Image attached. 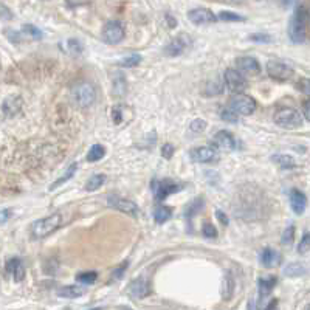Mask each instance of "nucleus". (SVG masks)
<instances>
[{"instance_id":"aec40b11","label":"nucleus","mask_w":310,"mask_h":310,"mask_svg":"<svg viewBox=\"0 0 310 310\" xmlns=\"http://www.w3.org/2000/svg\"><path fill=\"white\" fill-rule=\"evenodd\" d=\"M259 295L265 298L271 293V290L276 285V278H260L259 281Z\"/></svg>"},{"instance_id":"72a5a7b5","label":"nucleus","mask_w":310,"mask_h":310,"mask_svg":"<svg viewBox=\"0 0 310 310\" xmlns=\"http://www.w3.org/2000/svg\"><path fill=\"white\" fill-rule=\"evenodd\" d=\"M304 271H306V268L303 265H299V264H290V265H287L284 273L287 276H301Z\"/></svg>"},{"instance_id":"8fccbe9b","label":"nucleus","mask_w":310,"mask_h":310,"mask_svg":"<svg viewBox=\"0 0 310 310\" xmlns=\"http://www.w3.org/2000/svg\"><path fill=\"white\" fill-rule=\"evenodd\" d=\"M93 310H101V309H93Z\"/></svg>"},{"instance_id":"ddd939ff","label":"nucleus","mask_w":310,"mask_h":310,"mask_svg":"<svg viewBox=\"0 0 310 310\" xmlns=\"http://www.w3.org/2000/svg\"><path fill=\"white\" fill-rule=\"evenodd\" d=\"M236 69L237 72L242 75H258L260 72V65L259 62L255 59V57L251 56H242V57H237L236 59Z\"/></svg>"},{"instance_id":"37998d69","label":"nucleus","mask_w":310,"mask_h":310,"mask_svg":"<svg viewBox=\"0 0 310 310\" xmlns=\"http://www.w3.org/2000/svg\"><path fill=\"white\" fill-rule=\"evenodd\" d=\"M9 217H11V211H9V209H2V211H0V225L5 224V222H8Z\"/></svg>"},{"instance_id":"9d476101","label":"nucleus","mask_w":310,"mask_h":310,"mask_svg":"<svg viewBox=\"0 0 310 310\" xmlns=\"http://www.w3.org/2000/svg\"><path fill=\"white\" fill-rule=\"evenodd\" d=\"M225 84H227V87L228 89L232 92V93H236V95H239V93H242L245 89H247V79L244 76H242L237 70H234V69H228V70H225Z\"/></svg>"},{"instance_id":"b1692460","label":"nucleus","mask_w":310,"mask_h":310,"mask_svg":"<svg viewBox=\"0 0 310 310\" xmlns=\"http://www.w3.org/2000/svg\"><path fill=\"white\" fill-rule=\"evenodd\" d=\"M105 154V149L103 144H93V146L89 149V154H87V160H89L90 163H95L104 157Z\"/></svg>"},{"instance_id":"09e8293b","label":"nucleus","mask_w":310,"mask_h":310,"mask_svg":"<svg viewBox=\"0 0 310 310\" xmlns=\"http://www.w3.org/2000/svg\"><path fill=\"white\" fill-rule=\"evenodd\" d=\"M275 307H276V301H271V303L267 306V309H265V310H273Z\"/></svg>"},{"instance_id":"412c9836","label":"nucleus","mask_w":310,"mask_h":310,"mask_svg":"<svg viewBox=\"0 0 310 310\" xmlns=\"http://www.w3.org/2000/svg\"><path fill=\"white\" fill-rule=\"evenodd\" d=\"M82 293H84V290L81 287H76V285H65V287H61L59 290H57V296L69 298V299L79 298Z\"/></svg>"},{"instance_id":"39448f33","label":"nucleus","mask_w":310,"mask_h":310,"mask_svg":"<svg viewBox=\"0 0 310 310\" xmlns=\"http://www.w3.org/2000/svg\"><path fill=\"white\" fill-rule=\"evenodd\" d=\"M275 123L283 129H298L303 124V116L295 109H283L275 115Z\"/></svg>"},{"instance_id":"e433bc0d","label":"nucleus","mask_w":310,"mask_h":310,"mask_svg":"<svg viewBox=\"0 0 310 310\" xmlns=\"http://www.w3.org/2000/svg\"><path fill=\"white\" fill-rule=\"evenodd\" d=\"M295 239V228L293 227H288L285 228L284 234H283V239H281V242H283L284 245H290Z\"/></svg>"},{"instance_id":"f704fd0d","label":"nucleus","mask_w":310,"mask_h":310,"mask_svg":"<svg viewBox=\"0 0 310 310\" xmlns=\"http://www.w3.org/2000/svg\"><path fill=\"white\" fill-rule=\"evenodd\" d=\"M202 232H203V236L208 237V239H216L217 237V230H216L214 225L209 224V222H205V224H203Z\"/></svg>"},{"instance_id":"f03ea898","label":"nucleus","mask_w":310,"mask_h":310,"mask_svg":"<svg viewBox=\"0 0 310 310\" xmlns=\"http://www.w3.org/2000/svg\"><path fill=\"white\" fill-rule=\"evenodd\" d=\"M61 224H62V216L57 214V212H54V214H52V216H47V217H42V219L36 220L34 224L31 225V234L36 239L47 237V236H50L52 232H54L57 228H59Z\"/></svg>"},{"instance_id":"6e6552de","label":"nucleus","mask_w":310,"mask_h":310,"mask_svg":"<svg viewBox=\"0 0 310 310\" xmlns=\"http://www.w3.org/2000/svg\"><path fill=\"white\" fill-rule=\"evenodd\" d=\"M181 186L177 185L176 181H172L169 179H164V180H155L152 183V191H154V196H155V200L157 202H163L164 199H166L169 194H174L180 191Z\"/></svg>"},{"instance_id":"7ed1b4c3","label":"nucleus","mask_w":310,"mask_h":310,"mask_svg":"<svg viewBox=\"0 0 310 310\" xmlns=\"http://www.w3.org/2000/svg\"><path fill=\"white\" fill-rule=\"evenodd\" d=\"M72 98L79 107H90L96 100V89L90 82H78L72 87Z\"/></svg>"},{"instance_id":"9b49d317","label":"nucleus","mask_w":310,"mask_h":310,"mask_svg":"<svg viewBox=\"0 0 310 310\" xmlns=\"http://www.w3.org/2000/svg\"><path fill=\"white\" fill-rule=\"evenodd\" d=\"M189 157H191L192 161H196V163H211V161H216L219 158V154H217L216 149H212V148L200 146V148L191 149Z\"/></svg>"},{"instance_id":"473e14b6","label":"nucleus","mask_w":310,"mask_h":310,"mask_svg":"<svg viewBox=\"0 0 310 310\" xmlns=\"http://www.w3.org/2000/svg\"><path fill=\"white\" fill-rule=\"evenodd\" d=\"M22 31L26 33L28 36H31L33 39H42V34H44L41 30H39L37 26H34V25H31V24L24 25V26H22Z\"/></svg>"},{"instance_id":"de8ad7c7","label":"nucleus","mask_w":310,"mask_h":310,"mask_svg":"<svg viewBox=\"0 0 310 310\" xmlns=\"http://www.w3.org/2000/svg\"><path fill=\"white\" fill-rule=\"evenodd\" d=\"M248 310H258V306H256L255 299H250V301H248Z\"/></svg>"},{"instance_id":"4be33fe9","label":"nucleus","mask_w":310,"mask_h":310,"mask_svg":"<svg viewBox=\"0 0 310 310\" xmlns=\"http://www.w3.org/2000/svg\"><path fill=\"white\" fill-rule=\"evenodd\" d=\"M171 217H172V209L168 208V207L158 205L154 209V219L157 224H164V222H168Z\"/></svg>"},{"instance_id":"6ab92c4d","label":"nucleus","mask_w":310,"mask_h":310,"mask_svg":"<svg viewBox=\"0 0 310 310\" xmlns=\"http://www.w3.org/2000/svg\"><path fill=\"white\" fill-rule=\"evenodd\" d=\"M281 260H283V256L273 248H264L262 253H260V264H262L265 268L278 267L281 264Z\"/></svg>"},{"instance_id":"a18cd8bd","label":"nucleus","mask_w":310,"mask_h":310,"mask_svg":"<svg viewBox=\"0 0 310 310\" xmlns=\"http://www.w3.org/2000/svg\"><path fill=\"white\" fill-rule=\"evenodd\" d=\"M113 112H112V116H113V120H115V123L116 124H120L121 123V116H120V107H115V109H112Z\"/></svg>"},{"instance_id":"f8f14e48","label":"nucleus","mask_w":310,"mask_h":310,"mask_svg":"<svg viewBox=\"0 0 310 310\" xmlns=\"http://www.w3.org/2000/svg\"><path fill=\"white\" fill-rule=\"evenodd\" d=\"M188 19L196 25H207V24H214L217 17L214 13L209 11L208 8H194L188 13Z\"/></svg>"},{"instance_id":"a211bd4d","label":"nucleus","mask_w":310,"mask_h":310,"mask_svg":"<svg viewBox=\"0 0 310 310\" xmlns=\"http://www.w3.org/2000/svg\"><path fill=\"white\" fill-rule=\"evenodd\" d=\"M6 271L13 276L16 283H21L25 278V265L19 258H11L6 262Z\"/></svg>"},{"instance_id":"5701e85b","label":"nucleus","mask_w":310,"mask_h":310,"mask_svg":"<svg viewBox=\"0 0 310 310\" xmlns=\"http://www.w3.org/2000/svg\"><path fill=\"white\" fill-rule=\"evenodd\" d=\"M273 160L279 168H283V169H292L296 166V163L293 160V157H290V155H284V154H276L273 155Z\"/></svg>"},{"instance_id":"7c9ffc66","label":"nucleus","mask_w":310,"mask_h":310,"mask_svg":"<svg viewBox=\"0 0 310 310\" xmlns=\"http://www.w3.org/2000/svg\"><path fill=\"white\" fill-rule=\"evenodd\" d=\"M67 47L65 50L72 53V54H79L82 52V44L81 41H78V39H70V41H67Z\"/></svg>"},{"instance_id":"49530a36","label":"nucleus","mask_w":310,"mask_h":310,"mask_svg":"<svg viewBox=\"0 0 310 310\" xmlns=\"http://www.w3.org/2000/svg\"><path fill=\"white\" fill-rule=\"evenodd\" d=\"M303 105H304V116H306V120H309L310 118V115H309V100H306L303 103Z\"/></svg>"},{"instance_id":"dca6fc26","label":"nucleus","mask_w":310,"mask_h":310,"mask_svg":"<svg viewBox=\"0 0 310 310\" xmlns=\"http://www.w3.org/2000/svg\"><path fill=\"white\" fill-rule=\"evenodd\" d=\"M188 45H189V39L186 37V34H180L179 37L174 39L171 44L166 45V48H164V54L172 56V57L179 56L186 50Z\"/></svg>"},{"instance_id":"f3484780","label":"nucleus","mask_w":310,"mask_h":310,"mask_svg":"<svg viewBox=\"0 0 310 310\" xmlns=\"http://www.w3.org/2000/svg\"><path fill=\"white\" fill-rule=\"evenodd\" d=\"M288 199H290V207H292L295 214H303L306 207H307V199H306V194L299 189H292L288 194Z\"/></svg>"},{"instance_id":"a878e982","label":"nucleus","mask_w":310,"mask_h":310,"mask_svg":"<svg viewBox=\"0 0 310 310\" xmlns=\"http://www.w3.org/2000/svg\"><path fill=\"white\" fill-rule=\"evenodd\" d=\"M75 171H76V164H72V166L69 168V169H67L65 171V174H64V176L62 177H59V179H57L54 183H53V185L50 186V191H53V189H56V188H59L61 185H62V183H65V181H69L73 176H75Z\"/></svg>"},{"instance_id":"4468645a","label":"nucleus","mask_w":310,"mask_h":310,"mask_svg":"<svg viewBox=\"0 0 310 310\" xmlns=\"http://www.w3.org/2000/svg\"><path fill=\"white\" fill-rule=\"evenodd\" d=\"M128 292L130 296L133 298H146L151 293V284L148 283L146 278H138V279H133L132 283L128 287Z\"/></svg>"},{"instance_id":"c03bdc74","label":"nucleus","mask_w":310,"mask_h":310,"mask_svg":"<svg viewBox=\"0 0 310 310\" xmlns=\"http://www.w3.org/2000/svg\"><path fill=\"white\" fill-rule=\"evenodd\" d=\"M128 262H124V264H121L118 268H115V271H113V278L115 279H118V278H121V275H123V271L126 270V268H128Z\"/></svg>"},{"instance_id":"0eeeda50","label":"nucleus","mask_w":310,"mask_h":310,"mask_svg":"<svg viewBox=\"0 0 310 310\" xmlns=\"http://www.w3.org/2000/svg\"><path fill=\"white\" fill-rule=\"evenodd\" d=\"M267 73L271 79L284 82V81H288L290 78L293 76V69L290 65L281 62V61L271 59V61L267 62Z\"/></svg>"},{"instance_id":"c756f323","label":"nucleus","mask_w":310,"mask_h":310,"mask_svg":"<svg viewBox=\"0 0 310 310\" xmlns=\"http://www.w3.org/2000/svg\"><path fill=\"white\" fill-rule=\"evenodd\" d=\"M219 19H220V21H225V22H244L245 21L244 16L234 14V13H231V11H220Z\"/></svg>"},{"instance_id":"393cba45","label":"nucleus","mask_w":310,"mask_h":310,"mask_svg":"<svg viewBox=\"0 0 310 310\" xmlns=\"http://www.w3.org/2000/svg\"><path fill=\"white\" fill-rule=\"evenodd\" d=\"M113 92L118 96H121L126 92V78L120 72H116V75L113 76Z\"/></svg>"},{"instance_id":"cd10ccee","label":"nucleus","mask_w":310,"mask_h":310,"mask_svg":"<svg viewBox=\"0 0 310 310\" xmlns=\"http://www.w3.org/2000/svg\"><path fill=\"white\" fill-rule=\"evenodd\" d=\"M98 275H96V271H84V273H79L76 276V281L81 284H93Z\"/></svg>"},{"instance_id":"4c0bfd02","label":"nucleus","mask_w":310,"mask_h":310,"mask_svg":"<svg viewBox=\"0 0 310 310\" xmlns=\"http://www.w3.org/2000/svg\"><path fill=\"white\" fill-rule=\"evenodd\" d=\"M248 39L253 42H259V44H270L271 41H273L268 34H251Z\"/></svg>"},{"instance_id":"f257e3e1","label":"nucleus","mask_w":310,"mask_h":310,"mask_svg":"<svg viewBox=\"0 0 310 310\" xmlns=\"http://www.w3.org/2000/svg\"><path fill=\"white\" fill-rule=\"evenodd\" d=\"M309 11L307 8H298L288 22V37L293 44H303L307 37Z\"/></svg>"},{"instance_id":"1a4fd4ad","label":"nucleus","mask_w":310,"mask_h":310,"mask_svg":"<svg viewBox=\"0 0 310 310\" xmlns=\"http://www.w3.org/2000/svg\"><path fill=\"white\" fill-rule=\"evenodd\" d=\"M107 203H109V207L118 209V211L124 212V214H128V216L138 217V214H140V208H138L137 203L132 202V200H128V199H123L120 196H110L107 199Z\"/></svg>"},{"instance_id":"423d86ee","label":"nucleus","mask_w":310,"mask_h":310,"mask_svg":"<svg viewBox=\"0 0 310 310\" xmlns=\"http://www.w3.org/2000/svg\"><path fill=\"white\" fill-rule=\"evenodd\" d=\"M124 36H126L124 26L118 21H110V22H107V24L104 25L103 33H101L103 41L105 44H110V45L120 44L123 39H124Z\"/></svg>"},{"instance_id":"58836bf2","label":"nucleus","mask_w":310,"mask_h":310,"mask_svg":"<svg viewBox=\"0 0 310 310\" xmlns=\"http://www.w3.org/2000/svg\"><path fill=\"white\" fill-rule=\"evenodd\" d=\"M309 251V232L306 231L304 236L301 239V242H299V247H298V253L299 255H306Z\"/></svg>"},{"instance_id":"20e7f679","label":"nucleus","mask_w":310,"mask_h":310,"mask_svg":"<svg viewBox=\"0 0 310 310\" xmlns=\"http://www.w3.org/2000/svg\"><path fill=\"white\" fill-rule=\"evenodd\" d=\"M228 109L236 115H251L256 110V101L248 95H234L228 103Z\"/></svg>"},{"instance_id":"ea45409f","label":"nucleus","mask_w":310,"mask_h":310,"mask_svg":"<svg viewBox=\"0 0 310 310\" xmlns=\"http://www.w3.org/2000/svg\"><path fill=\"white\" fill-rule=\"evenodd\" d=\"M174 152H176V148L172 146V144H169V143H166L164 144V146L161 148V155L166 160H171L172 158V155H174Z\"/></svg>"},{"instance_id":"bb28decb","label":"nucleus","mask_w":310,"mask_h":310,"mask_svg":"<svg viewBox=\"0 0 310 310\" xmlns=\"http://www.w3.org/2000/svg\"><path fill=\"white\" fill-rule=\"evenodd\" d=\"M104 181H105V176H93L89 179V181H87V185H85V191H96V189H100L103 185H104Z\"/></svg>"},{"instance_id":"2eb2a0df","label":"nucleus","mask_w":310,"mask_h":310,"mask_svg":"<svg viewBox=\"0 0 310 310\" xmlns=\"http://www.w3.org/2000/svg\"><path fill=\"white\" fill-rule=\"evenodd\" d=\"M212 144L222 151H234L236 149V140L227 130H219L214 135V138H212Z\"/></svg>"},{"instance_id":"79ce46f5","label":"nucleus","mask_w":310,"mask_h":310,"mask_svg":"<svg viewBox=\"0 0 310 310\" xmlns=\"http://www.w3.org/2000/svg\"><path fill=\"white\" fill-rule=\"evenodd\" d=\"M216 217H217V219L220 220V224H222V225H224V227H227V225H228V216L225 214V212H224V211H220V209H217V211H216Z\"/></svg>"},{"instance_id":"2f4dec72","label":"nucleus","mask_w":310,"mask_h":310,"mask_svg":"<svg viewBox=\"0 0 310 310\" xmlns=\"http://www.w3.org/2000/svg\"><path fill=\"white\" fill-rule=\"evenodd\" d=\"M203 207V199H196L194 202L189 203V207L186 208V216L188 217H192L194 214H197V212L200 211V208Z\"/></svg>"},{"instance_id":"a19ab883","label":"nucleus","mask_w":310,"mask_h":310,"mask_svg":"<svg viewBox=\"0 0 310 310\" xmlns=\"http://www.w3.org/2000/svg\"><path fill=\"white\" fill-rule=\"evenodd\" d=\"M205 128H207V123L203 120H196V121L191 123V130L192 132H202V130H205Z\"/></svg>"},{"instance_id":"c85d7f7f","label":"nucleus","mask_w":310,"mask_h":310,"mask_svg":"<svg viewBox=\"0 0 310 310\" xmlns=\"http://www.w3.org/2000/svg\"><path fill=\"white\" fill-rule=\"evenodd\" d=\"M141 62V56L140 54H130L128 57H124L118 62L120 67H126V69H129V67H137Z\"/></svg>"},{"instance_id":"c9c22d12","label":"nucleus","mask_w":310,"mask_h":310,"mask_svg":"<svg viewBox=\"0 0 310 310\" xmlns=\"http://www.w3.org/2000/svg\"><path fill=\"white\" fill-rule=\"evenodd\" d=\"M220 118L227 121V123H237L239 121V115H236L232 110L230 109H224L220 112Z\"/></svg>"}]
</instances>
